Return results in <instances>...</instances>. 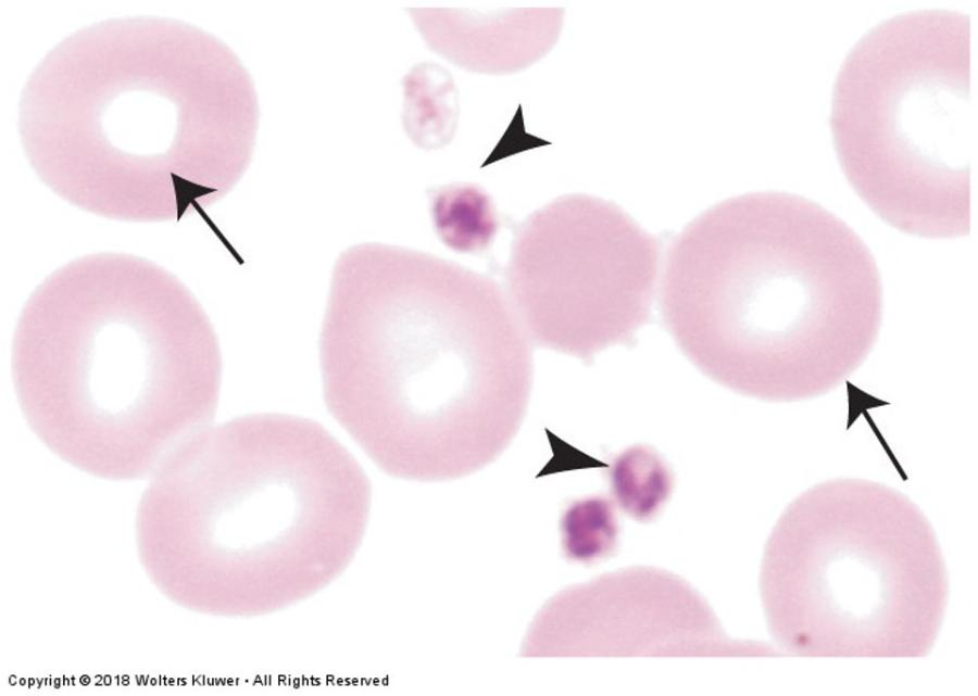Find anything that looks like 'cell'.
I'll return each instance as SVG.
<instances>
[{
	"instance_id": "cell-1",
	"label": "cell",
	"mask_w": 978,
	"mask_h": 696,
	"mask_svg": "<svg viewBox=\"0 0 978 696\" xmlns=\"http://www.w3.org/2000/svg\"><path fill=\"white\" fill-rule=\"evenodd\" d=\"M328 412L390 477L469 476L527 414L531 343L490 277L364 242L337 258L319 334Z\"/></svg>"
},
{
	"instance_id": "cell-4",
	"label": "cell",
	"mask_w": 978,
	"mask_h": 696,
	"mask_svg": "<svg viewBox=\"0 0 978 696\" xmlns=\"http://www.w3.org/2000/svg\"><path fill=\"white\" fill-rule=\"evenodd\" d=\"M367 474L319 422L287 414L239 416L183 445L142 514L167 535L235 562L238 611L267 616L335 582L363 541Z\"/></svg>"
},
{
	"instance_id": "cell-12",
	"label": "cell",
	"mask_w": 978,
	"mask_h": 696,
	"mask_svg": "<svg viewBox=\"0 0 978 696\" xmlns=\"http://www.w3.org/2000/svg\"><path fill=\"white\" fill-rule=\"evenodd\" d=\"M610 481L617 505L639 521L652 519L672 490V474L664 460L641 445L630 447L615 458Z\"/></svg>"
},
{
	"instance_id": "cell-2",
	"label": "cell",
	"mask_w": 978,
	"mask_h": 696,
	"mask_svg": "<svg viewBox=\"0 0 978 696\" xmlns=\"http://www.w3.org/2000/svg\"><path fill=\"white\" fill-rule=\"evenodd\" d=\"M662 321L680 352L739 394L795 402L840 385L882 319L875 258L838 216L804 197L726 199L670 242Z\"/></svg>"
},
{
	"instance_id": "cell-9",
	"label": "cell",
	"mask_w": 978,
	"mask_h": 696,
	"mask_svg": "<svg viewBox=\"0 0 978 696\" xmlns=\"http://www.w3.org/2000/svg\"><path fill=\"white\" fill-rule=\"evenodd\" d=\"M427 46L469 72L511 74L548 53L562 26L561 9H409Z\"/></svg>"
},
{
	"instance_id": "cell-8",
	"label": "cell",
	"mask_w": 978,
	"mask_h": 696,
	"mask_svg": "<svg viewBox=\"0 0 978 696\" xmlns=\"http://www.w3.org/2000/svg\"><path fill=\"white\" fill-rule=\"evenodd\" d=\"M523 657H760L777 650L730 638L679 575L630 567L573 585L536 613Z\"/></svg>"
},
{
	"instance_id": "cell-13",
	"label": "cell",
	"mask_w": 978,
	"mask_h": 696,
	"mask_svg": "<svg viewBox=\"0 0 978 696\" xmlns=\"http://www.w3.org/2000/svg\"><path fill=\"white\" fill-rule=\"evenodd\" d=\"M561 529L563 551L574 561L591 564L609 557L616 547L617 516L605 497L574 502L563 514Z\"/></svg>"
},
{
	"instance_id": "cell-3",
	"label": "cell",
	"mask_w": 978,
	"mask_h": 696,
	"mask_svg": "<svg viewBox=\"0 0 978 696\" xmlns=\"http://www.w3.org/2000/svg\"><path fill=\"white\" fill-rule=\"evenodd\" d=\"M11 366L34 433L106 474L140 472L212 421L222 379L193 293L162 266L114 253L68 262L32 292Z\"/></svg>"
},
{
	"instance_id": "cell-7",
	"label": "cell",
	"mask_w": 978,
	"mask_h": 696,
	"mask_svg": "<svg viewBox=\"0 0 978 696\" xmlns=\"http://www.w3.org/2000/svg\"><path fill=\"white\" fill-rule=\"evenodd\" d=\"M661 242L614 202L565 194L515 229L505 294L531 345L591 362L651 315Z\"/></svg>"
},
{
	"instance_id": "cell-10",
	"label": "cell",
	"mask_w": 978,
	"mask_h": 696,
	"mask_svg": "<svg viewBox=\"0 0 978 696\" xmlns=\"http://www.w3.org/2000/svg\"><path fill=\"white\" fill-rule=\"evenodd\" d=\"M405 132L425 150L440 149L454 137L460 114L459 91L452 75L434 62L416 64L404 76Z\"/></svg>"
},
{
	"instance_id": "cell-11",
	"label": "cell",
	"mask_w": 978,
	"mask_h": 696,
	"mask_svg": "<svg viewBox=\"0 0 978 696\" xmlns=\"http://www.w3.org/2000/svg\"><path fill=\"white\" fill-rule=\"evenodd\" d=\"M436 235L449 249L469 254L485 252L500 227L490 195L478 185L459 182L429 193Z\"/></svg>"
},
{
	"instance_id": "cell-6",
	"label": "cell",
	"mask_w": 978,
	"mask_h": 696,
	"mask_svg": "<svg viewBox=\"0 0 978 696\" xmlns=\"http://www.w3.org/2000/svg\"><path fill=\"white\" fill-rule=\"evenodd\" d=\"M830 128L844 176L883 222L925 238L969 233L970 16L916 10L868 29L837 74Z\"/></svg>"
},
{
	"instance_id": "cell-5",
	"label": "cell",
	"mask_w": 978,
	"mask_h": 696,
	"mask_svg": "<svg viewBox=\"0 0 978 696\" xmlns=\"http://www.w3.org/2000/svg\"><path fill=\"white\" fill-rule=\"evenodd\" d=\"M758 584L773 642L797 657H926L949 595L920 508L891 486L853 478L818 483L787 506Z\"/></svg>"
}]
</instances>
